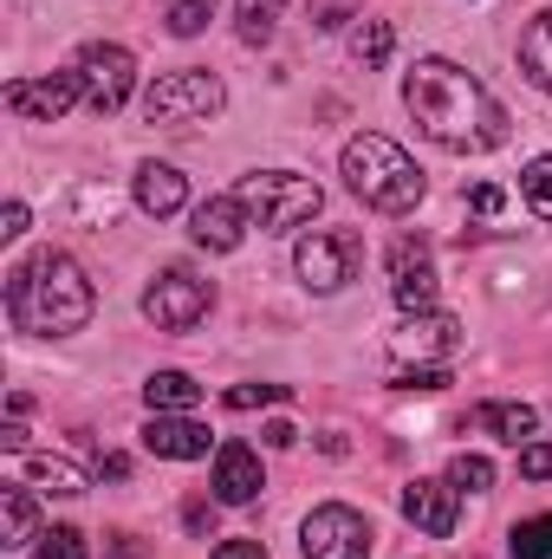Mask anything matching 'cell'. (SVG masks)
<instances>
[{"mask_svg": "<svg viewBox=\"0 0 552 559\" xmlns=\"http://www.w3.org/2000/svg\"><path fill=\"white\" fill-rule=\"evenodd\" d=\"M143 404H149V411H169V417H189V411L202 404V384H195L189 371H149Z\"/></svg>", "mask_w": 552, "mask_h": 559, "instance_id": "obj_18", "label": "cell"}, {"mask_svg": "<svg viewBox=\"0 0 552 559\" xmlns=\"http://www.w3.org/2000/svg\"><path fill=\"white\" fill-rule=\"evenodd\" d=\"M163 20H169L176 39H195V33L215 20V0H163Z\"/></svg>", "mask_w": 552, "mask_h": 559, "instance_id": "obj_24", "label": "cell"}, {"mask_svg": "<svg viewBox=\"0 0 552 559\" xmlns=\"http://www.w3.org/2000/svg\"><path fill=\"white\" fill-rule=\"evenodd\" d=\"M261 488H267V475H261V455H254L248 442H221V449H215V501H228V508H248Z\"/></svg>", "mask_w": 552, "mask_h": 559, "instance_id": "obj_15", "label": "cell"}, {"mask_svg": "<svg viewBox=\"0 0 552 559\" xmlns=\"http://www.w3.org/2000/svg\"><path fill=\"white\" fill-rule=\"evenodd\" d=\"M404 105H410L416 131L442 150H501L507 143V105L461 72L455 59H416L404 72Z\"/></svg>", "mask_w": 552, "mask_h": 559, "instance_id": "obj_1", "label": "cell"}, {"mask_svg": "<svg viewBox=\"0 0 552 559\" xmlns=\"http://www.w3.org/2000/svg\"><path fill=\"white\" fill-rule=\"evenodd\" d=\"M345 182H351V195L364 202V209H377V215H410L416 202H422V169L410 163V150L391 138H377V131H364V138L345 143Z\"/></svg>", "mask_w": 552, "mask_h": 559, "instance_id": "obj_3", "label": "cell"}, {"mask_svg": "<svg viewBox=\"0 0 552 559\" xmlns=\"http://www.w3.org/2000/svg\"><path fill=\"white\" fill-rule=\"evenodd\" d=\"M79 98H85V79H79V72H46V79H13V85H7V111H13V118H33V124L65 118Z\"/></svg>", "mask_w": 552, "mask_h": 559, "instance_id": "obj_10", "label": "cell"}, {"mask_svg": "<svg viewBox=\"0 0 552 559\" xmlns=\"http://www.w3.org/2000/svg\"><path fill=\"white\" fill-rule=\"evenodd\" d=\"M26 235V202H7L0 209V241H20Z\"/></svg>", "mask_w": 552, "mask_h": 559, "instance_id": "obj_34", "label": "cell"}, {"mask_svg": "<svg viewBox=\"0 0 552 559\" xmlns=\"http://www.w3.org/2000/svg\"><path fill=\"white\" fill-rule=\"evenodd\" d=\"M189 202V182H182V169H169V163H143L137 169V209L143 215H176Z\"/></svg>", "mask_w": 552, "mask_h": 559, "instance_id": "obj_17", "label": "cell"}, {"mask_svg": "<svg viewBox=\"0 0 552 559\" xmlns=\"http://www.w3.org/2000/svg\"><path fill=\"white\" fill-rule=\"evenodd\" d=\"M0 449H13V455H20V449H26V429H20V423H7V429H0Z\"/></svg>", "mask_w": 552, "mask_h": 559, "instance_id": "obj_38", "label": "cell"}, {"mask_svg": "<svg viewBox=\"0 0 552 559\" xmlns=\"http://www.w3.org/2000/svg\"><path fill=\"white\" fill-rule=\"evenodd\" d=\"M520 72L552 98V7L540 20H527V33H520Z\"/></svg>", "mask_w": 552, "mask_h": 559, "instance_id": "obj_21", "label": "cell"}, {"mask_svg": "<svg viewBox=\"0 0 552 559\" xmlns=\"http://www.w3.org/2000/svg\"><path fill=\"white\" fill-rule=\"evenodd\" d=\"M391 293H397L404 312H429L435 306V267H429L422 241H397L391 248Z\"/></svg>", "mask_w": 552, "mask_h": 559, "instance_id": "obj_14", "label": "cell"}, {"mask_svg": "<svg viewBox=\"0 0 552 559\" xmlns=\"http://www.w3.org/2000/svg\"><path fill=\"white\" fill-rule=\"evenodd\" d=\"M215 559H267V547H261V540H221Z\"/></svg>", "mask_w": 552, "mask_h": 559, "instance_id": "obj_36", "label": "cell"}, {"mask_svg": "<svg viewBox=\"0 0 552 559\" xmlns=\"http://www.w3.org/2000/svg\"><path fill=\"white\" fill-rule=\"evenodd\" d=\"M33 540H39V508L13 481V488H0V547H33Z\"/></svg>", "mask_w": 552, "mask_h": 559, "instance_id": "obj_20", "label": "cell"}, {"mask_svg": "<svg viewBox=\"0 0 552 559\" xmlns=\"http://www.w3.org/2000/svg\"><path fill=\"white\" fill-rule=\"evenodd\" d=\"M92 280L72 254L59 248H39L33 261H20L7 274V312L26 338H72L92 325Z\"/></svg>", "mask_w": 552, "mask_h": 559, "instance_id": "obj_2", "label": "cell"}, {"mask_svg": "<svg viewBox=\"0 0 552 559\" xmlns=\"http://www.w3.org/2000/svg\"><path fill=\"white\" fill-rule=\"evenodd\" d=\"M143 449L156 462H202L208 455V429L195 417H169V411H149L143 423Z\"/></svg>", "mask_w": 552, "mask_h": 559, "instance_id": "obj_13", "label": "cell"}, {"mask_svg": "<svg viewBox=\"0 0 552 559\" xmlns=\"http://www.w3.org/2000/svg\"><path fill=\"white\" fill-rule=\"evenodd\" d=\"M98 475H111V481H124V475H131V462H124V455H105V462H98Z\"/></svg>", "mask_w": 552, "mask_h": 559, "instance_id": "obj_39", "label": "cell"}, {"mask_svg": "<svg viewBox=\"0 0 552 559\" xmlns=\"http://www.w3.org/2000/svg\"><path fill=\"white\" fill-rule=\"evenodd\" d=\"M345 13H358V0H319L312 7V26H338Z\"/></svg>", "mask_w": 552, "mask_h": 559, "instance_id": "obj_35", "label": "cell"}, {"mask_svg": "<svg viewBox=\"0 0 552 559\" xmlns=\"http://www.w3.org/2000/svg\"><path fill=\"white\" fill-rule=\"evenodd\" d=\"M248 228H254V215H248L241 195H208V202L189 215V235H195V248H208V254H235V248L248 241Z\"/></svg>", "mask_w": 552, "mask_h": 559, "instance_id": "obj_12", "label": "cell"}, {"mask_svg": "<svg viewBox=\"0 0 552 559\" xmlns=\"http://www.w3.org/2000/svg\"><path fill=\"white\" fill-rule=\"evenodd\" d=\"M448 384V365H404L397 371V391H442Z\"/></svg>", "mask_w": 552, "mask_h": 559, "instance_id": "obj_31", "label": "cell"}, {"mask_svg": "<svg viewBox=\"0 0 552 559\" xmlns=\"http://www.w3.org/2000/svg\"><path fill=\"white\" fill-rule=\"evenodd\" d=\"M228 411H261V404H286V384H235L228 397H221Z\"/></svg>", "mask_w": 552, "mask_h": 559, "instance_id": "obj_30", "label": "cell"}, {"mask_svg": "<svg viewBox=\"0 0 552 559\" xmlns=\"http://www.w3.org/2000/svg\"><path fill=\"white\" fill-rule=\"evenodd\" d=\"M33 559H85V534L79 527H52V534H39Z\"/></svg>", "mask_w": 552, "mask_h": 559, "instance_id": "obj_29", "label": "cell"}, {"mask_svg": "<svg viewBox=\"0 0 552 559\" xmlns=\"http://www.w3.org/2000/svg\"><path fill=\"white\" fill-rule=\"evenodd\" d=\"M235 195L248 202L254 228H267V235L305 228V222L325 209L319 182H312V176H292V169H254V176H241V189H235Z\"/></svg>", "mask_w": 552, "mask_h": 559, "instance_id": "obj_4", "label": "cell"}, {"mask_svg": "<svg viewBox=\"0 0 552 559\" xmlns=\"http://www.w3.org/2000/svg\"><path fill=\"white\" fill-rule=\"evenodd\" d=\"M208 306H215L208 280H195L189 267H169V274H156L143 286V319H149L156 332H189V325L208 319Z\"/></svg>", "mask_w": 552, "mask_h": 559, "instance_id": "obj_8", "label": "cell"}, {"mask_svg": "<svg viewBox=\"0 0 552 559\" xmlns=\"http://www.w3.org/2000/svg\"><path fill=\"white\" fill-rule=\"evenodd\" d=\"M468 209H475V215H501V209H507V195H501L494 182H481V189L468 195Z\"/></svg>", "mask_w": 552, "mask_h": 559, "instance_id": "obj_33", "label": "cell"}, {"mask_svg": "<svg viewBox=\"0 0 552 559\" xmlns=\"http://www.w3.org/2000/svg\"><path fill=\"white\" fill-rule=\"evenodd\" d=\"M507 547H514V559H552V514H533V521H520Z\"/></svg>", "mask_w": 552, "mask_h": 559, "instance_id": "obj_27", "label": "cell"}, {"mask_svg": "<svg viewBox=\"0 0 552 559\" xmlns=\"http://www.w3.org/2000/svg\"><path fill=\"white\" fill-rule=\"evenodd\" d=\"M20 481H39L52 495H85L92 488V475L79 462H65V455H20Z\"/></svg>", "mask_w": 552, "mask_h": 559, "instance_id": "obj_19", "label": "cell"}, {"mask_svg": "<svg viewBox=\"0 0 552 559\" xmlns=\"http://www.w3.org/2000/svg\"><path fill=\"white\" fill-rule=\"evenodd\" d=\"M261 442H267V449H292V442H299V429H292V423H267V429H261Z\"/></svg>", "mask_w": 552, "mask_h": 559, "instance_id": "obj_37", "label": "cell"}, {"mask_svg": "<svg viewBox=\"0 0 552 559\" xmlns=\"http://www.w3.org/2000/svg\"><path fill=\"white\" fill-rule=\"evenodd\" d=\"M371 547H377L371 521H364L358 508H345V501L312 508L305 527H299V554L305 559H371Z\"/></svg>", "mask_w": 552, "mask_h": 559, "instance_id": "obj_7", "label": "cell"}, {"mask_svg": "<svg viewBox=\"0 0 552 559\" xmlns=\"http://www.w3.org/2000/svg\"><path fill=\"white\" fill-rule=\"evenodd\" d=\"M520 475L527 481H552V442H527L520 449Z\"/></svg>", "mask_w": 552, "mask_h": 559, "instance_id": "obj_32", "label": "cell"}, {"mask_svg": "<svg viewBox=\"0 0 552 559\" xmlns=\"http://www.w3.org/2000/svg\"><path fill=\"white\" fill-rule=\"evenodd\" d=\"M481 429H494L501 442L527 449V442H533V429H540V417H533V404H481Z\"/></svg>", "mask_w": 552, "mask_h": 559, "instance_id": "obj_22", "label": "cell"}, {"mask_svg": "<svg viewBox=\"0 0 552 559\" xmlns=\"http://www.w3.org/2000/svg\"><path fill=\"white\" fill-rule=\"evenodd\" d=\"M461 352V325L448 319V312H410L397 332H391V358L397 365H448Z\"/></svg>", "mask_w": 552, "mask_h": 559, "instance_id": "obj_9", "label": "cell"}, {"mask_svg": "<svg viewBox=\"0 0 552 559\" xmlns=\"http://www.w3.org/2000/svg\"><path fill=\"white\" fill-rule=\"evenodd\" d=\"M391 46H397V33H391V20H364V26L351 33V52H358L364 66H384V59H391Z\"/></svg>", "mask_w": 552, "mask_h": 559, "instance_id": "obj_26", "label": "cell"}, {"mask_svg": "<svg viewBox=\"0 0 552 559\" xmlns=\"http://www.w3.org/2000/svg\"><path fill=\"white\" fill-rule=\"evenodd\" d=\"M228 105V92H221V79L215 72H163L149 92H143V118L149 124H169V131H182V124H208L215 111Z\"/></svg>", "mask_w": 552, "mask_h": 559, "instance_id": "obj_5", "label": "cell"}, {"mask_svg": "<svg viewBox=\"0 0 552 559\" xmlns=\"http://www.w3.org/2000/svg\"><path fill=\"white\" fill-rule=\"evenodd\" d=\"M520 195H527V209H533V215H552V150H547V156H533V163L520 169Z\"/></svg>", "mask_w": 552, "mask_h": 559, "instance_id": "obj_25", "label": "cell"}, {"mask_svg": "<svg viewBox=\"0 0 552 559\" xmlns=\"http://www.w3.org/2000/svg\"><path fill=\"white\" fill-rule=\"evenodd\" d=\"M448 481H455L461 495H488V488H494V462H488V455H455V462H448Z\"/></svg>", "mask_w": 552, "mask_h": 559, "instance_id": "obj_28", "label": "cell"}, {"mask_svg": "<svg viewBox=\"0 0 552 559\" xmlns=\"http://www.w3.org/2000/svg\"><path fill=\"white\" fill-rule=\"evenodd\" d=\"M455 481H410L404 488V514H410V527L422 534H435V540H448L455 534Z\"/></svg>", "mask_w": 552, "mask_h": 559, "instance_id": "obj_16", "label": "cell"}, {"mask_svg": "<svg viewBox=\"0 0 552 559\" xmlns=\"http://www.w3.org/2000/svg\"><path fill=\"white\" fill-rule=\"evenodd\" d=\"M279 13H286V0H235V20H241V39L248 46H267L274 39Z\"/></svg>", "mask_w": 552, "mask_h": 559, "instance_id": "obj_23", "label": "cell"}, {"mask_svg": "<svg viewBox=\"0 0 552 559\" xmlns=\"http://www.w3.org/2000/svg\"><path fill=\"white\" fill-rule=\"evenodd\" d=\"M72 72L85 79V105H92L98 118H118V111L131 105V92H137V59H131L118 39L79 46V66H72Z\"/></svg>", "mask_w": 552, "mask_h": 559, "instance_id": "obj_6", "label": "cell"}, {"mask_svg": "<svg viewBox=\"0 0 552 559\" xmlns=\"http://www.w3.org/2000/svg\"><path fill=\"white\" fill-rule=\"evenodd\" d=\"M292 267H299V280L312 293H338L345 280L358 274V241L351 235H312V241H299Z\"/></svg>", "mask_w": 552, "mask_h": 559, "instance_id": "obj_11", "label": "cell"}]
</instances>
